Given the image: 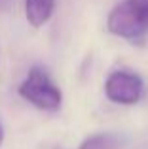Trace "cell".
<instances>
[{
  "label": "cell",
  "instance_id": "obj_1",
  "mask_svg": "<svg viewBox=\"0 0 148 149\" xmlns=\"http://www.w3.org/2000/svg\"><path fill=\"white\" fill-rule=\"evenodd\" d=\"M17 93L25 102L40 111H57L63 106V93L51 79L44 66H30L25 79L19 83Z\"/></svg>",
  "mask_w": 148,
  "mask_h": 149
},
{
  "label": "cell",
  "instance_id": "obj_2",
  "mask_svg": "<svg viewBox=\"0 0 148 149\" xmlns=\"http://www.w3.org/2000/svg\"><path fill=\"white\" fill-rule=\"evenodd\" d=\"M106 30L123 40H141L148 32V0H122L110 10Z\"/></svg>",
  "mask_w": 148,
  "mask_h": 149
},
{
  "label": "cell",
  "instance_id": "obj_3",
  "mask_svg": "<svg viewBox=\"0 0 148 149\" xmlns=\"http://www.w3.org/2000/svg\"><path fill=\"white\" fill-rule=\"evenodd\" d=\"M144 95V81L133 70H114L104 79V96L118 106H135Z\"/></svg>",
  "mask_w": 148,
  "mask_h": 149
},
{
  "label": "cell",
  "instance_id": "obj_4",
  "mask_svg": "<svg viewBox=\"0 0 148 149\" xmlns=\"http://www.w3.org/2000/svg\"><path fill=\"white\" fill-rule=\"evenodd\" d=\"M55 11V0H25V17L30 26L40 29L51 19Z\"/></svg>",
  "mask_w": 148,
  "mask_h": 149
},
{
  "label": "cell",
  "instance_id": "obj_5",
  "mask_svg": "<svg viewBox=\"0 0 148 149\" xmlns=\"http://www.w3.org/2000/svg\"><path fill=\"white\" fill-rule=\"evenodd\" d=\"M78 149H122V140L114 132H97L87 136Z\"/></svg>",
  "mask_w": 148,
  "mask_h": 149
},
{
  "label": "cell",
  "instance_id": "obj_6",
  "mask_svg": "<svg viewBox=\"0 0 148 149\" xmlns=\"http://www.w3.org/2000/svg\"><path fill=\"white\" fill-rule=\"evenodd\" d=\"M11 6H13V0H0V13L8 11Z\"/></svg>",
  "mask_w": 148,
  "mask_h": 149
},
{
  "label": "cell",
  "instance_id": "obj_7",
  "mask_svg": "<svg viewBox=\"0 0 148 149\" xmlns=\"http://www.w3.org/2000/svg\"><path fill=\"white\" fill-rule=\"evenodd\" d=\"M2 143H4V127L0 125V147H2Z\"/></svg>",
  "mask_w": 148,
  "mask_h": 149
}]
</instances>
